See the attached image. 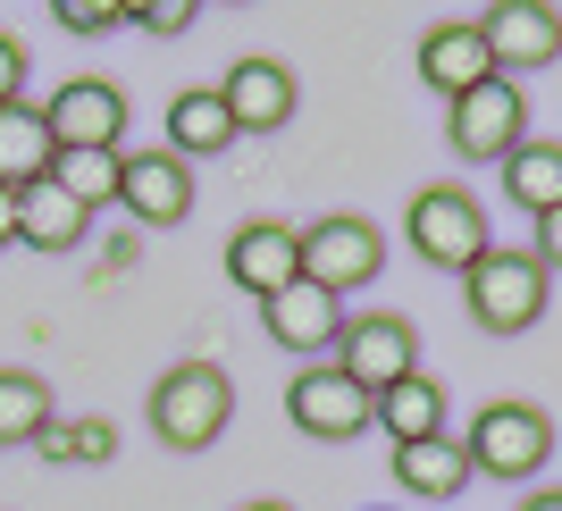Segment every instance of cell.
I'll use <instances>...</instances> for the list:
<instances>
[{
    "label": "cell",
    "instance_id": "1",
    "mask_svg": "<svg viewBox=\"0 0 562 511\" xmlns=\"http://www.w3.org/2000/svg\"><path fill=\"white\" fill-rule=\"evenodd\" d=\"M143 419H151V436L168 453H202V444L227 436V419H235V377L218 361H177L168 377H151Z\"/></svg>",
    "mask_w": 562,
    "mask_h": 511
},
{
    "label": "cell",
    "instance_id": "2",
    "mask_svg": "<svg viewBox=\"0 0 562 511\" xmlns=\"http://www.w3.org/2000/svg\"><path fill=\"white\" fill-rule=\"evenodd\" d=\"M546 269L538 252H504V243H487V252L462 269V303L470 319L487 327V336H520V327H538L546 319Z\"/></svg>",
    "mask_w": 562,
    "mask_h": 511
},
{
    "label": "cell",
    "instance_id": "3",
    "mask_svg": "<svg viewBox=\"0 0 562 511\" xmlns=\"http://www.w3.org/2000/svg\"><path fill=\"white\" fill-rule=\"evenodd\" d=\"M470 478H504V487H520V478H538L546 462H554V419L538 411V402H487V411L470 419Z\"/></svg>",
    "mask_w": 562,
    "mask_h": 511
},
{
    "label": "cell",
    "instance_id": "4",
    "mask_svg": "<svg viewBox=\"0 0 562 511\" xmlns=\"http://www.w3.org/2000/svg\"><path fill=\"white\" fill-rule=\"evenodd\" d=\"M378 269H386V235L370 227V218H352V209H336V218H311L303 227V285H319V294H361V285H378Z\"/></svg>",
    "mask_w": 562,
    "mask_h": 511
},
{
    "label": "cell",
    "instance_id": "5",
    "mask_svg": "<svg viewBox=\"0 0 562 511\" xmlns=\"http://www.w3.org/2000/svg\"><path fill=\"white\" fill-rule=\"evenodd\" d=\"M403 243H412L428 269H453V277H462L470 260L487 252V209L470 202L462 185H428V193H412V209H403Z\"/></svg>",
    "mask_w": 562,
    "mask_h": 511
},
{
    "label": "cell",
    "instance_id": "6",
    "mask_svg": "<svg viewBox=\"0 0 562 511\" xmlns=\"http://www.w3.org/2000/svg\"><path fill=\"white\" fill-rule=\"evenodd\" d=\"M446 143L462 151V160H479V168H504L529 143V101H520V84L513 76H487L479 93H462L446 110Z\"/></svg>",
    "mask_w": 562,
    "mask_h": 511
},
{
    "label": "cell",
    "instance_id": "7",
    "mask_svg": "<svg viewBox=\"0 0 562 511\" xmlns=\"http://www.w3.org/2000/svg\"><path fill=\"white\" fill-rule=\"evenodd\" d=\"M336 370H345L352 386L386 395V386H403V377L420 370V336H412V319H395V310H345Z\"/></svg>",
    "mask_w": 562,
    "mask_h": 511
},
{
    "label": "cell",
    "instance_id": "8",
    "mask_svg": "<svg viewBox=\"0 0 562 511\" xmlns=\"http://www.w3.org/2000/svg\"><path fill=\"white\" fill-rule=\"evenodd\" d=\"M285 419H294L311 444H352L378 419V395H370V386H352L336 361H311V370L285 386Z\"/></svg>",
    "mask_w": 562,
    "mask_h": 511
},
{
    "label": "cell",
    "instance_id": "9",
    "mask_svg": "<svg viewBox=\"0 0 562 511\" xmlns=\"http://www.w3.org/2000/svg\"><path fill=\"white\" fill-rule=\"evenodd\" d=\"M43 126H50V151H117V135H126V93H117L110 76H68V84L43 101Z\"/></svg>",
    "mask_w": 562,
    "mask_h": 511
},
{
    "label": "cell",
    "instance_id": "10",
    "mask_svg": "<svg viewBox=\"0 0 562 511\" xmlns=\"http://www.w3.org/2000/svg\"><path fill=\"white\" fill-rule=\"evenodd\" d=\"M479 34H487L495 76H529L562 59V9H546V0H495L479 18Z\"/></svg>",
    "mask_w": 562,
    "mask_h": 511
},
{
    "label": "cell",
    "instance_id": "11",
    "mask_svg": "<svg viewBox=\"0 0 562 511\" xmlns=\"http://www.w3.org/2000/svg\"><path fill=\"white\" fill-rule=\"evenodd\" d=\"M227 277L244 285V294H285V285L303 277V227H285V218H244V227L227 235Z\"/></svg>",
    "mask_w": 562,
    "mask_h": 511
},
{
    "label": "cell",
    "instance_id": "12",
    "mask_svg": "<svg viewBox=\"0 0 562 511\" xmlns=\"http://www.w3.org/2000/svg\"><path fill=\"white\" fill-rule=\"evenodd\" d=\"M218 101H227L235 135H278L285 117L303 110V84H294L285 59H235L227 84H218Z\"/></svg>",
    "mask_w": 562,
    "mask_h": 511
},
{
    "label": "cell",
    "instance_id": "13",
    "mask_svg": "<svg viewBox=\"0 0 562 511\" xmlns=\"http://www.w3.org/2000/svg\"><path fill=\"white\" fill-rule=\"evenodd\" d=\"M260 319H269V344H285L294 361H319V352H336V336H345V303L336 294H319V285H285V294H269L260 303Z\"/></svg>",
    "mask_w": 562,
    "mask_h": 511
},
{
    "label": "cell",
    "instance_id": "14",
    "mask_svg": "<svg viewBox=\"0 0 562 511\" xmlns=\"http://www.w3.org/2000/svg\"><path fill=\"white\" fill-rule=\"evenodd\" d=\"M117 202L135 209L143 227H177V218H186L193 209V168L177 160V151H135V160L117 168Z\"/></svg>",
    "mask_w": 562,
    "mask_h": 511
},
{
    "label": "cell",
    "instance_id": "15",
    "mask_svg": "<svg viewBox=\"0 0 562 511\" xmlns=\"http://www.w3.org/2000/svg\"><path fill=\"white\" fill-rule=\"evenodd\" d=\"M420 76H428V93H446V101L479 93V84L495 76L479 18H446V25H428V34H420Z\"/></svg>",
    "mask_w": 562,
    "mask_h": 511
},
{
    "label": "cell",
    "instance_id": "16",
    "mask_svg": "<svg viewBox=\"0 0 562 511\" xmlns=\"http://www.w3.org/2000/svg\"><path fill=\"white\" fill-rule=\"evenodd\" d=\"M395 487L420 503H453L470 487V453L462 436H428V444H395Z\"/></svg>",
    "mask_w": 562,
    "mask_h": 511
},
{
    "label": "cell",
    "instance_id": "17",
    "mask_svg": "<svg viewBox=\"0 0 562 511\" xmlns=\"http://www.w3.org/2000/svg\"><path fill=\"white\" fill-rule=\"evenodd\" d=\"M235 143V117H227V101H218V84H193V93H177L168 101V151L177 160H211V151H227Z\"/></svg>",
    "mask_w": 562,
    "mask_h": 511
},
{
    "label": "cell",
    "instance_id": "18",
    "mask_svg": "<svg viewBox=\"0 0 562 511\" xmlns=\"http://www.w3.org/2000/svg\"><path fill=\"white\" fill-rule=\"evenodd\" d=\"M85 227H93V209L68 202L50 177L18 193V243H34V252H76V243H85Z\"/></svg>",
    "mask_w": 562,
    "mask_h": 511
},
{
    "label": "cell",
    "instance_id": "19",
    "mask_svg": "<svg viewBox=\"0 0 562 511\" xmlns=\"http://www.w3.org/2000/svg\"><path fill=\"white\" fill-rule=\"evenodd\" d=\"M50 160H59V151H50L43 110H34V101H9V110H0V185H9V193L43 185Z\"/></svg>",
    "mask_w": 562,
    "mask_h": 511
},
{
    "label": "cell",
    "instance_id": "20",
    "mask_svg": "<svg viewBox=\"0 0 562 511\" xmlns=\"http://www.w3.org/2000/svg\"><path fill=\"white\" fill-rule=\"evenodd\" d=\"M378 428H386L395 444H428V436H446V377L412 370L403 386H386V395H378Z\"/></svg>",
    "mask_w": 562,
    "mask_h": 511
},
{
    "label": "cell",
    "instance_id": "21",
    "mask_svg": "<svg viewBox=\"0 0 562 511\" xmlns=\"http://www.w3.org/2000/svg\"><path fill=\"white\" fill-rule=\"evenodd\" d=\"M504 202H520L529 218H546V209H562V143H520L513 160H504Z\"/></svg>",
    "mask_w": 562,
    "mask_h": 511
},
{
    "label": "cell",
    "instance_id": "22",
    "mask_svg": "<svg viewBox=\"0 0 562 511\" xmlns=\"http://www.w3.org/2000/svg\"><path fill=\"white\" fill-rule=\"evenodd\" d=\"M50 377H34V370H0V444H43V428H50Z\"/></svg>",
    "mask_w": 562,
    "mask_h": 511
},
{
    "label": "cell",
    "instance_id": "23",
    "mask_svg": "<svg viewBox=\"0 0 562 511\" xmlns=\"http://www.w3.org/2000/svg\"><path fill=\"white\" fill-rule=\"evenodd\" d=\"M117 168H126V151H59V160H50V185L93 209V202H117Z\"/></svg>",
    "mask_w": 562,
    "mask_h": 511
},
{
    "label": "cell",
    "instance_id": "24",
    "mask_svg": "<svg viewBox=\"0 0 562 511\" xmlns=\"http://www.w3.org/2000/svg\"><path fill=\"white\" fill-rule=\"evenodd\" d=\"M34 453H50V462H110L117 428H110V419H50Z\"/></svg>",
    "mask_w": 562,
    "mask_h": 511
},
{
    "label": "cell",
    "instance_id": "25",
    "mask_svg": "<svg viewBox=\"0 0 562 511\" xmlns=\"http://www.w3.org/2000/svg\"><path fill=\"white\" fill-rule=\"evenodd\" d=\"M59 25L68 34H110V25H126V9L117 0H59Z\"/></svg>",
    "mask_w": 562,
    "mask_h": 511
},
{
    "label": "cell",
    "instance_id": "26",
    "mask_svg": "<svg viewBox=\"0 0 562 511\" xmlns=\"http://www.w3.org/2000/svg\"><path fill=\"white\" fill-rule=\"evenodd\" d=\"M126 25H143V34H186V25H193V0H151V9H126Z\"/></svg>",
    "mask_w": 562,
    "mask_h": 511
},
{
    "label": "cell",
    "instance_id": "27",
    "mask_svg": "<svg viewBox=\"0 0 562 511\" xmlns=\"http://www.w3.org/2000/svg\"><path fill=\"white\" fill-rule=\"evenodd\" d=\"M9 101H25V43L18 34H0V110Z\"/></svg>",
    "mask_w": 562,
    "mask_h": 511
},
{
    "label": "cell",
    "instance_id": "28",
    "mask_svg": "<svg viewBox=\"0 0 562 511\" xmlns=\"http://www.w3.org/2000/svg\"><path fill=\"white\" fill-rule=\"evenodd\" d=\"M538 269H546V277L562 269V209H546V218H538Z\"/></svg>",
    "mask_w": 562,
    "mask_h": 511
},
{
    "label": "cell",
    "instance_id": "29",
    "mask_svg": "<svg viewBox=\"0 0 562 511\" xmlns=\"http://www.w3.org/2000/svg\"><path fill=\"white\" fill-rule=\"evenodd\" d=\"M9 243H18V193L0 185V252H9Z\"/></svg>",
    "mask_w": 562,
    "mask_h": 511
},
{
    "label": "cell",
    "instance_id": "30",
    "mask_svg": "<svg viewBox=\"0 0 562 511\" xmlns=\"http://www.w3.org/2000/svg\"><path fill=\"white\" fill-rule=\"evenodd\" d=\"M520 511H562V487H538V495H529Z\"/></svg>",
    "mask_w": 562,
    "mask_h": 511
},
{
    "label": "cell",
    "instance_id": "31",
    "mask_svg": "<svg viewBox=\"0 0 562 511\" xmlns=\"http://www.w3.org/2000/svg\"><path fill=\"white\" fill-rule=\"evenodd\" d=\"M244 511H294V503H244Z\"/></svg>",
    "mask_w": 562,
    "mask_h": 511
}]
</instances>
